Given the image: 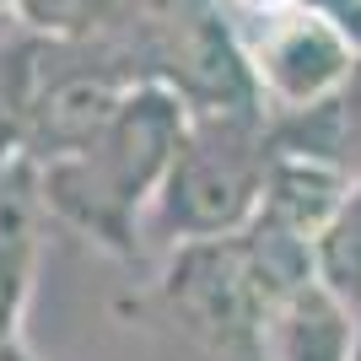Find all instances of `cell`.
I'll list each match as a JSON object with an SVG mask.
<instances>
[{
  "mask_svg": "<svg viewBox=\"0 0 361 361\" xmlns=\"http://www.w3.org/2000/svg\"><path fill=\"white\" fill-rule=\"evenodd\" d=\"M307 6H318L324 16H334V22L350 32V44L361 49V0H307Z\"/></svg>",
  "mask_w": 361,
  "mask_h": 361,
  "instance_id": "obj_7",
  "label": "cell"
},
{
  "mask_svg": "<svg viewBox=\"0 0 361 361\" xmlns=\"http://www.w3.org/2000/svg\"><path fill=\"white\" fill-rule=\"evenodd\" d=\"M243 6H254V11H264V16H281V11H291V6H302V0H243Z\"/></svg>",
  "mask_w": 361,
  "mask_h": 361,
  "instance_id": "obj_8",
  "label": "cell"
},
{
  "mask_svg": "<svg viewBox=\"0 0 361 361\" xmlns=\"http://www.w3.org/2000/svg\"><path fill=\"white\" fill-rule=\"evenodd\" d=\"M356 54L350 32L324 16L318 6H291L281 16H264V38L254 44V87L286 114H307V108L329 103L350 87L356 75Z\"/></svg>",
  "mask_w": 361,
  "mask_h": 361,
  "instance_id": "obj_4",
  "label": "cell"
},
{
  "mask_svg": "<svg viewBox=\"0 0 361 361\" xmlns=\"http://www.w3.org/2000/svg\"><path fill=\"white\" fill-rule=\"evenodd\" d=\"M162 297L200 345L232 361L264 356V324L281 302L243 232L238 238L178 243L162 275Z\"/></svg>",
  "mask_w": 361,
  "mask_h": 361,
  "instance_id": "obj_3",
  "label": "cell"
},
{
  "mask_svg": "<svg viewBox=\"0 0 361 361\" xmlns=\"http://www.w3.org/2000/svg\"><path fill=\"white\" fill-rule=\"evenodd\" d=\"M6 318H11V297L0 291V334H6Z\"/></svg>",
  "mask_w": 361,
  "mask_h": 361,
  "instance_id": "obj_9",
  "label": "cell"
},
{
  "mask_svg": "<svg viewBox=\"0 0 361 361\" xmlns=\"http://www.w3.org/2000/svg\"><path fill=\"white\" fill-rule=\"evenodd\" d=\"M361 356V313L334 297L324 281H302L275 302L264 324V361H356Z\"/></svg>",
  "mask_w": 361,
  "mask_h": 361,
  "instance_id": "obj_5",
  "label": "cell"
},
{
  "mask_svg": "<svg viewBox=\"0 0 361 361\" xmlns=\"http://www.w3.org/2000/svg\"><path fill=\"white\" fill-rule=\"evenodd\" d=\"M183 130H189V108L173 87L124 92L97 140L49 162L44 200L65 221L87 226L92 238L124 243L140 205H151L162 189Z\"/></svg>",
  "mask_w": 361,
  "mask_h": 361,
  "instance_id": "obj_1",
  "label": "cell"
},
{
  "mask_svg": "<svg viewBox=\"0 0 361 361\" xmlns=\"http://www.w3.org/2000/svg\"><path fill=\"white\" fill-rule=\"evenodd\" d=\"M313 275L334 297H345L361 313V178L350 183V195L340 200L334 221L318 232L313 243Z\"/></svg>",
  "mask_w": 361,
  "mask_h": 361,
  "instance_id": "obj_6",
  "label": "cell"
},
{
  "mask_svg": "<svg viewBox=\"0 0 361 361\" xmlns=\"http://www.w3.org/2000/svg\"><path fill=\"white\" fill-rule=\"evenodd\" d=\"M275 140L248 108H205L189 119L173 167L151 200L157 226L167 243H205V238H238L259 216L264 178H270Z\"/></svg>",
  "mask_w": 361,
  "mask_h": 361,
  "instance_id": "obj_2",
  "label": "cell"
},
{
  "mask_svg": "<svg viewBox=\"0 0 361 361\" xmlns=\"http://www.w3.org/2000/svg\"><path fill=\"white\" fill-rule=\"evenodd\" d=\"M0 6H16V11H22V6H27V0H0Z\"/></svg>",
  "mask_w": 361,
  "mask_h": 361,
  "instance_id": "obj_10",
  "label": "cell"
}]
</instances>
